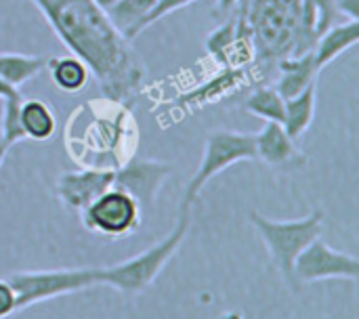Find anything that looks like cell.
<instances>
[{
  "instance_id": "484cf974",
  "label": "cell",
  "mask_w": 359,
  "mask_h": 319,
  "mask_svg": "<svg viewBox=\"0 0 359 319\" xmlns=\"http://www.w3.org/2000/svg\"><path fill=\"white\" fill-rule=\"evenodd\" d=\"M15 95H19V88L11 86L8 82H4V80L0 78V101L11 99V97H15Z\"/></svg>"
},
{
  "instance_id": "2e32d148",
  "label": "cell",
  "mask_w": 359,
  "mask_h": 319,
  "mask_svg": "<svg viewBox=\"0 0 359 319\" xmlns=\"http://www.w3.org/2000/svg\"><path fill=\"white\" fill-rule=\"evenodd\" d=\"M318 86L316 82L311 86H307L301 95L286 99L284 105V130L288 133L290 139L299 141L311 126L313 116H316V101H318Z\"/></svg>"
},
{
  "instance_id": "7c38bea8",
  "label": "cell",
  "mask_w": 359,
  "mask_h": 319,
  "mask_svg": "<svg viewBox=\"0 0 359 319\" xmlns=\"http://www.w3.org/2000/svg\"><path fill=\"white\" fill-rule=\"evenodd\" d=\"M359 40V21L355 19H347L341 23H334L332 27H328L316 42L313 48V61L318 72H322L324 67H328L334 59H339L343 53H347L349 48H353Z\"/></svg>"
},
{
  "instance_id": "7a4b0ae2",
  "label": "cell",
  "mask_w": 359,
  "mask_h": 319,
  "mask_svg": "<svg viewBox=\"0 0 359 319\" xmlns=\"http://www.w3.org/2000/svg\"><path fill=\"white\" fill-rule=\"evenodd\" d=\"M242 13L252 36L257 61L278 65L292 55L301 0H250Z\"/></svg>"
},
{
  "instance_id": "3957f363",
  "label": "cell",
  "mask_w": 359,
  "mask_h": 319,
  "mask_svg": "<svg viewBox=\"0 0 359 319\" xmlns=\"http://www.w3.org/2000/svg\"><path fill=\"white\" fill-rule=\"evenodd\" d=\"M250 221L261 233L269 257L288 284L292 292H299L301 286L294 280V261L297 257L322 236L324 231V215L322 210H313L297 221H271L259 212H250Z\"/></svg>"
},
{
  "instance_id": "9c48e42d",
  "label": "cell",
  "mask_w": 359,
  "mask_h": 319,
  "mask_svg": "<svg viewBox=\"0 0 359 319\" xmlns=\"http://www.w3.org/2000/svg\"><path fill=\"white\" fill-rule=\"evenodd\" d=\"M172 172V164L160 160H135L130 158L120 168H116L114 187L126 191L141 208V212L151 210L156 198Z\"/></svg>"
},
{
  "instance_id": "9a60e30c",
  "label": "cell",
  "mask_w": 359,
  "mask_h": 319,
  "mask_svg": "<svg viewBox=\"0 0 359 319\" xmlns=\"http://www.w3.org/2000/svg\"><path fill=\"white\" fill-rule=\"evenodd\" d=\"M19 124L23 137L29 141H48L57 133V118L53 107L42 99H23L19 109Z\"/></svg>"
},
{
  "instance_id": "ba28073f",
  "label": "cell",
  "mask_w": 359,
  "mask_h": 319,
  "mask_svg": "<svg viewBox=\"0 0 359 319\" xmlns=\"http://www.w3.org/2000/svg\"><path fill=\"white\" fill-rule=\"evenodd\" d=\"M359 261L353 254L330 248L320 238L313 240L294 261V280L299 286L322 280H349L358 282Z\"/></svg>"
},
{
  "instance_id": "30bf717a",
  "label": "cell",
  "mask_w": 359,
  "mask_h": 319,
  "mask_svg": "<svg viewBox=\"0 0 359 319\" xmlns=\"http://www.w3.org/2000/svg\"><path fill=\"white\" fill-rule=\"evenodd\" d=\"M114 168H82L67 170L57 177V198L69 212H82L95 198L114 185Z\"/></svg>"
},
{
  "instance_id": "52a82bcc",
  "label": "cell",
  "mask_w": 359,
  "mask_h": 319,
  "mask_svg": "<svg viewBox=\"0 0 359 319\" xmlns=\"http://www.w3.org/2000/svg\"><path fill=\"white\" fill-rule=\"evenodd\" d=\"M141 215L139 204L126 191L111 185L80 212V219L84 229L93 233L105 238H126L139 229Z\"/></svg>"
},
{
  "instance_id": "7402d4cb",
  "label": "cell",
  "mask_w": 359,
  "mask_h": 319,
  "mask_svg": "<svg viewBox=\"0 0 359 319\" xmlns=\"http://www.w3.org/2000/svg\"><path fill=\"white\" fill-rule=\"evenodd\" d=\"M4 109H2V122H0V130H2V143L6 147L23 141V130H21V124H19V109H21V103H23V97L21 93L11 97V99H4Z\"/></svg>"
},
{
  "instance_id": "44dd1931",
  "label": "cell",
  "mask_w": 359,
  "mask_h": 319,
  "mask_svg": "<svg viewBox=\"0 0 359 319\" xmlns=\"http://www.w3.org/2000/svg\"><path fill=\"white\" fill-rule=\"evenodd\" d=\"M236 34H238V17L229 19L227 23L219 25L212 29L206 38V50L208 55L223 67H229L233 44H236Z\"/></svg>"
},
{
  "instance_id": "cb8c5ba5",
  "label": "cell",
  "mask_w": 359,
  "mask_h": 319,
  "mask_svg": "<svg viewBox=\"0 0 359 319\" xmlns=\"http://www.w3.org/2000/svg\"><path fill=\"white\" fill-rule=\"evenodd\" d=\"M17 311V294L6 280H0V319L8 318Z\"/></svg>"
},
{
  "instance_id": "f1b7e54d",
  "label": "cell",
  "mask_w": 359,
  "mask_h": 319,
  "mask_svg": "<svg viewBox=\"0 0 359 319\" xmlns=\"http://www.w3.org/2000/svg\"><path fill=\"white\" fill-rule=\"evenodd\" d=\"M219 319H244V315L240 311H227V313H223Z\"/></svg>"
},
{
  "instance_id": "277c9868",
  "label": "cell",
  "mask_w": 359,
  "mask_h": 319,
  "mask_svg": "<svg viewBox=\"0 0 359 319\" xmlns=\"http://www.w3.org/2000/svg\"><path fill=\"white\" fill-rule=\"evenodd\" d=\"M189 212H181L179 223L172 227V231L151 248H147L141 254L130 257L128 261L111 267H99V286H111L122 294L135 297L147 290L160 271L166 267V263L177 254L179 246L183 244L187 229H189Z\"/></svg>"
},
{
  "instance_id": "4dcf8cb0",
  "label": "cell",
  "mask_w": 359,
  "mask_h": 319,
  "mask_svg": "<svg viewBox=\"0 0 359 319\" xmlns=\"http://www.w3.org/2000/svg\"><path fill=\"white\" fill-rule=\"evenodd\" d=\"M0 189H2V185H0Z\"/></svg>"
},
{
  "instance_id": "8fae6325",
  "label": "cell",
  "mask_w": 359,
  "mask_h": 319,
  "mask_svg": "<svg viewBox=\"0 0 359 319\" xmlns=\"http://www.w3.org/2000/svg\"><path fill=\"white\" fill-rule=\"evenodd\" d=\"M255 147L257 160L282 172H294L307 164V156L278 122H267L263 130L255 135Z\"/></svg>"
},
{
  "instance_id": "603a6c76",
  "label": "cell",
  "mask_w": 359,
  "mask_h": 319,
  "mask_svg": "<svg viewBox=\"0 0 359 319\" xmlns=\"http://www.w3.org/2000/svg\"><path fill=\"white\" fill-rule=\"evenodd\" d=\"M191 2H196V0H156V4L151 6V11L143 17V21L130 32V40L135 38V36H139L143 29H147L149 25H154L156 21H160L162 17H166V15H170L172 11H177V8H181V6H185V4H191Z\"/></svg>"
},
{
  "instance_id": "ac0fdd59",
  "label": "cell",
  "mask_w": 359,
  "mask_h": 319,
  "mask_svg": "<svg viewBox=\"0 0 359 319\" xmlns=\"http://www.w3.org/2000/svg\"><path fill=\"white\" fill-rule=\"evenodd\" d=\"M46 67L50 72V80L63 93H78L90 80L88 67L74 55L72 57H57V59L50 57Z\"/></svg>"
},
{
  "instance_id": "4316f807",
  "label": "cell",
  "mask_w": 359,
  "mask_h": 319,
  "mask_svg": "<svg viewBox=\"0 0 359 319\" xmlns=\"http://www.w3.org/2000/svg\"><path fill=\"white\" fill-rule=\"evenodd\" d=\"M240 0H217V15H227Z\"/></svg>"
},
{
  "instance_id": "4fadbf2b",
  "label": "cell",
  "mask_w": 359,
  "mask_h": 319,
  "mask_svg": "<svg viewBox=\"0 0 359 319\" xmlns=\"http://www.w3.org/2000/svg\"><path fill=\"white\" fill-rule=\"evenodd\" d=\"M276 67L280 69V80L273 86L282 95L284 101L301 95L307 86H311L318 80V74H320L313 61V50L301 57H286Z\"/></svg>"
},
{
  "instance_id": "6da1fadb",
  "label": "cell",
  "mask_w": 359,
  "mask_h": 319,
  "mask_svg": "<svg viewBox=\"0 0 359 319\" xmlns=\"http://www.w3.org/2000/svg\"><path fill=\"white\" fill-rule=\"evenodd\" d=\"M63 46L72 50L97 80L101 93L128 105L145 82V63L130 40L93 0H32Z\"/></svg>"
},
{
  "instance_id": "8992f818",
  "label": "cell",
  "mask_w": 359,
  "mask_h": 319,
  "mask_svg": "<svg viewBox=\"0 0 359 319\" xmlns=\"http://www.w3.org/2000/svg\"><path fill=\"white\" fill-rule=\"evenodd\" d=\"M4 280L17 294V311H23L55 297H65L72 292L86 290L90 286H99V267L15 271Z\"/></svg>"
},
{
  "instance_id": "83f0119b",
  "label": "cell",
  "mask_w": 359,
  "mask_h": 319,
  "mask_svg": "<svg viewBox=\"0 0 359 319\" xmlns=\"http://www.w3.org/2000/svg\"><path fill=\"white\" fill-rule=\"evenodd\" d=\"M93 2H95V4H97L101 11H105V13H107V11H109V8H111V6H114L118 0H93Z\"/></svg>"
},
{
  "instance_id": "d4e9b609",
  "label": "cell",
  "mask_w": 359,
  "mask_h": 319,
  "mask_svg": "<svg viewBox=\"0 0 359 319\" xmlns=\"http://www.w3.org/2000/svg\"><path fill=\"white\" fill-rule=\"evenodd\" d=\"M339 15L359 21V0H337Z\"/></svg>"
},
{
  "instance_id": "ffe728a7",
  "label": "cell",
  "mask_w": 359,
  "mask_h": 319,
  "mask_svg": "<svg viewBox=\"0 0 359 319\" xmlns=\"http://www.w3.org/2000/svg\"><path fill=\"white\" fill-rule=\"evenodd\" d=\"M154 4H156V0H118L105 15L128 38L130 32L143 21V17L151 11Z\"/></svg>"
},
{
  "instance_id": "e0dca14e",
  "label": "cell",
  "mask_w": 359,
  "mask_h": 319,
  "mask_svg": "<svg viewBox=\"0 0 359 319\" xmlns=\"http://www.w3.org/2000/svg\"><path fill=\"white\" fill-rule=\"evenodd\" d=\"M50 57L44 55H23V53H0V78L11 86L19 88L21 84L36 78L46 69Z\"/></svg>"
},
{
  "instance_id": "5b68a950",
  "label": "cell",
  "mask_w": 359,
  "mask_h": 319,
  "mask_svg": "<svg viewBox=\"0 0 359 319\" xmlns=\"http://www.w3.org/2000/svg\"><path fill=\"white\" fill-rule=\"evenodd\" d=\"M238 162H257V147L255 135L250 133H236V130H215L206 137L204 154L200 166L191 181L185 187L181 212H189L196 204L204 185L217 177L221 170L238 164Z\"/></svg>"
},
{
  "instance_id": "5bb4252c",
  "label": "cell",
  "mask_w": 359,
  "mask_h": 319,
  "mask_svg": "<svg viewBox=\"0 0 359 319\" xmlns=\"http://www.w3.org/2000/svg\"><path fill=\"white\" fill-rule=\"evenodd\" d=\"M244 80H246V67H223L221 74H217L215 78H210L208 82H204L189 95H183L179 99V103H183L187 107H202L206 103L221 101L223 97H227L236 88H240L244 84Z\"/></svg>"
},
{
  "instance_id": "d6986e66",
  "label": "cell",
  "mask_w": 359,
  "mask_h": 319,
  "mask_svg": "<svg viewBox=\"0 0 359 319\" xmlns=\"http://www.w3.org/2000/svg\"><path fill=\"white\" fill-rule=\"evenodd\" d=\"M284 105L286 101L276 90V86H259L244 103L248 114L263 118L267 122H278V124L284 122Z\"/></svg>"
},
{
  "instance_id": "f546056e",
  "label": "cell",
  "mask_w": 359,
  "mask_h": 319,
  "mask_svg": "<svg viewBox=\"0 0 359 319\" xmlns=\"http://www.w3.org/2000/svg\"><path fill=\"white\" fill-rule=\"evenodd\" d=\"M6 151H8V147L0 141V168H2V164H4V158H6Z\"/></svg>"
}]
</instances>
